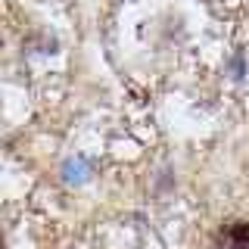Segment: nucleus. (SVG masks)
I'll return each mask as SVG.
<instances>
[{"label":"nucleus","instance_id":"f257e3e1","mask_svg":"<svg viewBox=\"0 0 249 249\" xmlns=\"http://www.w3.org/2000/svg\"><path fill=\"white\" fill-rule=\"evenodd\" d=\"M215 249H249V221L233 218L215 233Z\"/></svg>","mask_w":249,"mask_h":249}]
</instances>
